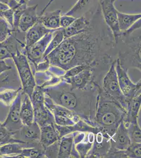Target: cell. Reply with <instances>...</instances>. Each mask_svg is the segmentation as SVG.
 <instances>
[{
  "label": "cell",
  "mask_w": 141,
  "mask_h": 158,
  "mask_svg": "<svg viewBox=\"0 0 141 158\" xmlns=\"http://www.w3.org/2000/svg\"><path fill=\"white\" fill-rule=\"evenodd\" d=\"M116 47L98 3L88 29L84 32L65 39L46 56L50 64L48 70L61 77L66 71L77 65L97 66L111 63L114 60L109 52Z\"/></svg>",
  "instance_id": "cell-1"
},
{
  "label": "cell",
  "mask_w": 141,
  "mask_h": 158,
  "mask_svg": "<svg viewBox=\"0 0 141 158\" xmlns=\"http://www.w3.org/2000/svg\"><path fill=\"white\" fill-rule=\"evenodd\" d=\"M0 2L7 4L10 8L14 10L19 5V1L17 0H0Z\"/></svg>",
  "instance_id": "cell-44"
},
{
  "label": "cell",
  "mask_w": 141,
  "mask_h": 158,
  "mask_svg": "<svg viewBox=\"0 0 141 158\" xmlns=\"http://www.w3.org/2000/svg\"><path fill=\"white\" fill-rule=\"evenodd\" d=\"M111 137L99 130L95 133V139L91 150L86 158H106L111 148Z\"/></svg>",
  "instance_id": "cell-14"
},
{
  "label": "cell",
  "mask_w": 141,
  "mask_h": 158,
  "mask_svg": "<svg viewBox=\"0 0 141 158\" xmlns=\"http://www.w3.org/2000/svg\"><path fill=\"white\" fill-rule=\"evenodd\" d=\"M115 69L120 89L128 101L141 93V79L138 82H133L129 77L127 71L122 67L118 58L116 59Z\"/></svg>",
  "instance_id": "cell-9"
},
{
  "label": "cell",
  "mask_w": 141,
  "mask_h": 158,
  "mask_svg": "<svg viewBox=\"0 0 141 158\" xmlns=\"http://www.w3.org/2000/svg\"><path fill=\"white\" fill-rule=\"evenodd\" d=\"M95 67H97V66H94L93 65L86 64L77 65H76L75 67H73L66 71L63 74V76L61 77V79H64L66 77H73L82 72L83 70H85L86 69Z\"/></svg>",
  "instance_id": "cell-37"
},
{
  "label": "cell",
  "mask_w": 141,
  "mask_h": 158,
  "mask_svg": "<svg viewBox=\"0 0 141 158\" xmlns=\"http://www.w3.org/2000/svg\"><path fill=\"white\" fill-rule=\"evenodd\" d=\"M23 94L24 98L21 102L20 117L22 124L29 126L34 122V109L30 97L26 94Z\"/></svg>",
  "instance_id": "cell-24"
},
{
  "label": "cell",
  "mask_w": 141,
  "mask_h": 158,
  "mask_svg": "<svg viewBox=\"0 0 141 158\" xmlns=\"http://www.w3.org/2000/svg\"><path fill=\"white\" fill-rule=\"evenodd\" d=\"M113 1H114L115 2V1H116V0H113Z\"/></svg>",
  "instance_id": "cell-49"
},
{
  "label": "cell",
  "mask_w": 141,
  "mask_h": 158,
  "mask_svg": "<svg viewBox=\"0 0 141 158\" xmlns=\"http://www.w3.org/2000/svg\"><path fill=\"white\" fill-rule=\"evenodd\" d=\"M8 80V76H6V77H3V75L1 74L0 75V85H6V84Z\"/></svg>",
  "instance_id": "cell-46"
},
{
  "label": "cell",
  "mask_w": 141,
  "mask_h": 158,
  "mask_svg": "<svg viewBox=\"0 0 141 158\" xmlns=\"http://www.w3.org/2000/svg\"><path fill=\"white\" fill-rule=\"evenodd\" d=\"M54 0H50V2H48V6H50V4H51L52 3V2H53Z\"/></svg>",
  "instance_id": "cell-47"
},
{
  "label": "cell",
  "mask_w": 141,
  "mask_h": 158,
  "mask_svg": "<svg viewBox=\"0 0 141 158\" xmlns=\"http://www.w3.org/2000/svg\"><path fill=\"white\" fill-rule=\"evenodd\" d=\"M127 158V156L125 154V150H120L111 147L105 158Z\"/></svg>",
  "instance_id": "cell-40"
},
{
  "label": "cell",
  "mask_w": 141,
  "mask_h": 158,
  "mask_svg": "<svg viewBox=\"0 0 141 158\" xmlns=\"http://www.w3.org/2000/svg\"><path fill=\"white\" fill-rule=\"evenodd\" d=\"M56 30H57L48 29L39 20L25 33L24 50H27L48 33L54 32Z\"/></svg>",
  "instance_id": "cell-18"
},
{
  "label": "cell",
  "mask_w": 141,
  "mask_h": 158,
  "mask_svg": "<svg viewBox=\"0 0 141 158\" xmlns=\"http://www.w3.org/2000/svg\"><path fill=\"white\" fill-rule=\"evenodd\" d=\"M110 141L111 147L120 150H125L130 145L131 141L123 121L120 123L111 137Z\"/></svg>",
  "instance_id": "cell-19"
},
{
  "label": "cell",
  "mask_w": 141,
  "mask_h": 158,
  "mask_svg": "<svg viewBox=\"0 0 141 158\" xmlns=\"http://www.w3.org/2000/svg\"><path fill=\"white\" fill-rule=\"evenodd\" d=\"M61 9H57L52 12L43 13L39 16V21L48 29L57 30L60 27Z\"/></svg>",
  "instance_id": "cell-25"
},
{
  "label": "cell",
  "mask_w": 141,
  "mask_h": 158,
  "mask_svg": "<svg viewBox=\"0 0 141 158\" xmlns=\"http://www.w3.org/2000/svg\"><path fill=\"white\" fill-rule=\"evenodd\" d=\"M10 9V7L7 4L0 2V18L3 19L4 16L6 14L7 10Z\"/></svg>",
  "instance_id": "cell-45"
},
{
  "label": "cell",
  "mask_w": 141,
  "mask_h": 158,
  "mask_svg": "<svg viewBox=\"0 0 141 158\" xmlns=\"http://www.w3.org/2000/svg\"><path fill=\"white\" fill-rule=\"evenodd\" d=\"M12 28L6 20L0 18V42L7 39L12 34Z\"/></svg>",
  "instance_id": "cell-36"
},
{
  "label": "cell",
  "mask_w": 141,
  "mask_h": 158,
  "mask_svg": "<svg viewBox=\"0 0 141 158\" xmlns=\"http://www.w3.org/2000/svg\"><path fill=\"white\" fill-rule=\"evenodd\" d=\"M38 5L25 6L22 10L18 21L17 30L25 33L39 21V16L37 14Z\"/></svg>",
  "instance_id": "cell-16"
},
{
  "label": "cell",
  "mask_w": 141,
  "mask_h": 158,
  "mask_svg": "<svg viewBox=\"0 0 141 158\" xmlns=\"http://www.w3.org/2000/svg\"><path fill=\"white\" fill-rule=\"evenodd\" d=\"M36 85L44 88L45 87L56 85L61 81V77H57L48 70L34 73Z\"/></svg>",
  "instance_id": "cell-26"
},
{
  "label": "cell",
  "mask_w": 141,
  "mask_h": 158,
  "mask_svg": "<svg viewBox=\"0 0 141 158\" xmlns=\"http://www.w3.org/2000/svg\"><path fill=\"white\" fill-rule=\"evenodd\" d=\"M125 48L123 52L119 51L118 58L122 67L128 72L129 69H136L141 72V35L121 36Z\"/></svg>",
  "instance_id": "cell-4"
},
{
  "label": "cell",
  "mask_w": 141,
  "mask_h": 158,
  "mask_svg": "<svg viewBox=\"0 0 141 158\" xmlns=\"http://www.w3.org/2000/svg\"><path fill=\"white\" fill-rule=\"evenodd\" d=\"M34 109V121L39 127L48 124H54L55 120L53 114L44 104Z\"/></svg>",
  "instance_id": "cell-23"
},
{
  "label": "cell",
  "mask_w": 141,
  "mask_h": 158,
  "mask_svg": "<svg viewBox=\"0 0 141 158\" xmlns=\"http://www.w3.org/2000/svg\"><path fill=\"white\" fill-rule=\"evenodd\" d=\"M2 123H1V122H0V127L2 126Z\"/></svg>",
  "instance_id": "cell-48"
},
{
  "label": "cell",
  "mask_w": 141,
  "mask_h": 158,
  "mask_svg": "<svg viewBox=\"0 0 141 158\" xmlns=\"http://www.w3.org/2000/svg\"><path fill=\"white\" fill-rule=\"evenodd\" d=\"M40 136V127L34 121L29 126L23 125L20 130L14 132V137L24 142L27 147L42 148L39 143Z\"/></svg>",
  "instance_id": "cell-10"
},
{
  "label": "cell",
  "mask_w": 141,
  "mask_h": 158,
  "mask_svg": "<svg viewBox=\"0 0 141 158\" xmlns=\"http://www.w3.org/2000/svg\"><path fill=\"white\" fill-rule=\"evenodd\" d=\"M116 59L113 62L102 79L101 88L106 94L115 99L126 111L129 101L122 92L115 69Z\"/></svg>",
  "instance_id": "cell-6"
},
{
  "label": "cell",
  "mask_w": 141,
  "mask_h": 158,
  "mask_svg": "<svg viewBox=\"0 0 141 158\" xmlns=\"http://www.w3.org/2000/svg\"><path fill=\"white\" fill-rule=\"evenodd\" d=\"M64 40V36L63 34L62 28L57 29V30H56L54 32L53 36L48 44L46 50L45 51L44 59L47 56H48L51 52H52L56 48H57Z\"/></svg>",
  "instance_id": "cell-31"
},
{
  "label": "cell",
  "mask_w": 141,
  "mask_h": 158,
  "mask_svg": "<svg viewBox=\"0 0 141 158\" xmlns=\"http://www.w3.org/2000/svg\"><path fill=\"white\" fill-rule=\"evenodd\" d=\"M75 19H76L75 17L71 16V15H62L60 18V27L62 29L68 27L73 22Z\"/></svg>",
  "instance_id": "cell-41"
},
{
  "label": "cell",
  "mask_w": 141,
  "mask_h": 158,
  "mask_svg": "<svg viewBox=\"0 0 141 158\" xmlns=\"http://www.w3.org/2000/svg\"><path fill=\"white\" fill-rule=\"evenodd\" d=\"M114 2L113 0H99L98 3L104 21L112 33L116 44L121 36V32L118 27V10L115 7Z\"/></svg>",
  "instance_id": "cell-8"
},
{
  "label": "cell",
  "mask_w": 141,
  "mask_h": 158,
  "mask_svg": "<svg viewBox=\"0 0 141 158\" xmlns=\"http://www.w3.org/2000/svg\"><path fill=\"white\" fill-rule=\"evenodd\" d=\"M141 19L136 22L135 23L133 24L129 29L124 31V32L122 33L121 36H126L130 35L131 34L134 32V31L137 30L138 29H141Z\"/></svg>",
  "instance_id": "cell-42"
},
{
  "label": "cell",
  "mask_w": 141,
  "mask_h": 158,
  "mask_svg": "<svg viewBox=\"0 0 141 158\" xmlns=\"http://www.w3.org/2000/svg\"><path fill=\"white\" fill-rule=\"evenodd\" d=\"M54 32L48 33L27 50H24L29 62L33 65V68H32V71L39 63L44 59L45 51L53 36Z\"/></svg>",
  "instance_id": "cell-11"
},
{
  "label": "cell",
  "mask_w": 141,
  "mask_h": 158,
  "mask_svg": "<svg viewBox=\"0 0 141 158\" xmlns=\"http://www.w3.org/2000/svg\"><path fill=\"white\" fill-rule=\"evenodd\" d=\"M118 24L120 31L122 33L129 29L136 22L141 19V13L139 14H127L117 11ZM121 38V37H120Z\"/></svg>",
  "instance_id": "cell-27"
},
{
  "label": "cell",
  "mask_w": 141,
  "mask_h": 158,
  "mask_svg": "<svg viewBox=\"0 0 141 158\" xmlns=\"http://www.w3.org/2000/svg\"><path fill=\"white\" fill-rule=\"evenodd\" d=\"M44 105L53 114L55 123L57 126H73L81 118L70 110L56 104L45 95Z\"/></svg>",
  "instance_id": "cell-7"
},
{
  "label": "cell",
  "mask_w": 141,
  "mask_h": 158,
  "mask_svg": "<svg viewBox=\"0 0 141 158\" xmlns=\"http://www.w3.org/2000/svg\"><path fill=\"white\" fill-rule=\"evenodd\" d=\"M59 149V140L45 148L44 150L45 156L46 158H57Z\"/></svg>",
  "instance_id": "cell-39"
},
{
  "label": "cell",
  "mask_w": 141,
  "mask_h": 158,
  "mask_svg": "<svg viewBox=\"0 0 141 158\" xmlns=\"http://www.w3.org/2000/svg\"><path fill=\"white\" fill-rule=\"evenodd\" d=\"M25 146L23 144L13 142L0 146V158H17Z\"/></svg>",
  "instance_id": "cell-28"
},
{
  "label": "cell",
  "mask_w": 141,
  "mask_h": 158,
  "mask_svg": "<svg viewBox=\"0 0 141 158\" xmlns=\"http://www.w3.org/2000/svg\"><path fill=\"white\" fill-rule=\"evenodd\" d=\"M41 136L39 143L43 149L59 140L60 135L54 124H46L40 127Z\"/></svg>",
  "instance_id": "cell-21"
},
{
  "label": "cell",
  "mask_w": 141,
  "mask_h": 158,
  "mask_svg": "<svg viewBox=\"0 0 141 158\" xmlns=\"http://www.w3.org/2000/svg\"><path fill=\"white\" fill-rule=\"evenodd\" d=\"M21 83L22 91L30 97L36 86L34 74L24 49H19L12 54Z\"/></svg>",
  "instance_id": "cell-5"
},
{
  "label": "cell",
  "mask_w": 141,
  "mask_h": 158,
  "mask_svg": "<svg viewBox=\"0 0 141 158\" xmlns=\"http://www.w3.org/2000/svg\"><path fill=\"white\" fill-rule=\"evenodd\" d=\"M59 158H80L74 147V133H70L59 139Z\"/></svg>",
  "instance_id": "cell-20"
},
{
  "label": "cell",
  "mask_w": 141,
  "mask_h": 158,
  "mask_svg": "<svg viewBox=\"0 0 141 158\" xmlns=\"http://www.w3.org/2000/svg\"><path fill=\"white\" fill-rule=\"evenodd\" d=\"M74 133V147L80 157L86 158L94 141L95 133L92 132L76 131Z\"/></svg>",
  "instance_id": "cell-13"
},
{
  "label": "cell",
  "mask_w": 141,
  "mask_h": 158,
  "mask_svg": "<svg viewBox=\"0 0 141 158\" xmlns=\"http://www.w3.org/2000/svg\"><path fill=\"white\" fill-rule=\"evenodd\" d=\"M141 143H131L128 148L125 150L127 158H141Z\"/></svg>",
  "instance_id": "cell-38"
},
{
  "label": "cell",
  "mask_w": 141,
  "mask_h": 158,
  "mask_svg": "<svg viewBox=\"0 0 141 158\" xmlns=\"http://www.w3.org/2000/svg\"><path fill=\"white\" fill-rule=\"evenodd\" d=\"M126 111L101 89L95 115V127L111 137L123 122Z\"/></svg>",
  "instance_id": "cell-3"
},
{
  "label": "cell",
  "mask_w": 141,
  "mask_h": 158,
  "mask_svg": "<svg viewBox=\"0 0 141 158\" xmlns=\"http://www.w3.org/2000/svg\"><path fill=\"white\" fill-rule=\"evenodd\" d=\"M18 158H44V150L42 148L24 147Z\"/></svg>",
  "instance_id": "cell-33"
},
{
  "label": "cell",
  "mask_w": 141,
  "mask_h": 158,
  "mask_svg": "<svg viewBox=\"0 0 141 158\" xmlns=\"http://www.w3.org/2000/svg\"><path fill=\"white\" fill-rule=\"evenodd\" d=\"M21 91V87L17 89H5L0 91V103L6 106H10Z\"/></svg>",
  "instance_id": "cell-29"
},
{
  "label": "cell",
  "mask_w": 141,
  "mask_h": 158,
  "mask_svg": "<svg viewBox=\"0 0 141 158\" xmlns=\"http://www.w3.org/2000/svg\"><path fill=\"white\" fill-rule=\"evenodd\" d=\"M94 0H77L74 6L69 11L66 12L65 15L74 16L77 18L78 15H81V13L84 12L86 9H89L90 4L92 3Z\"/></svg>",
  "instance_id": "cell-30"
},
{
  "label": "cell",
  "mask_w": 141,
  "mask_h": 158,
  "mask_svg": "<svg viewBox=\"0 0 141 158\" xmlns=\"http://www.w3.org/2000/svg\"><path fill=\"white\" fill-rule=\"evenodd\" d=\"M33 108L44 103L45 94L43 88L36 85L30 97Z\"/></svg>",
  "instance_id": "cell-35"
},
{
  "label": "cell",
  "mask_w": 141,
  "mask_h": 158,
  "mask_svg": "<svg viewBox=\"0 0 141 158\" xmlns=\"http://www.w3.org/2000/svg\"><path fill=\"white\" fill-rule=\"evenodd\" d=\"M101 86L89 90L72 88L63 79L56 85L43 88L45 95L56 104L78 115L90 126L96 127L95 115Z\"/></svg>",
  "instance_id": "cell-2"
},
{
  "label": "cell",
  "mask_w": 141,
  "mask_h": 158,
  "mask_svg": "<svg viewBox=\"0 0 141 158\" xmlns=\"http://www.w3.org/2000/svg\"><path fill=\"white\" fill-rule=\"evenodd\" d=\"M11 69L12 67L7 64L4 60H0V75Z\"/></svg>",
  "instance_id": "cell-43"
},
{
  "label": "cell",
  "mask_w": 141,
  "mask_h": 158,
  "mask_svg": "<svg viewBox=\"0 0 141 158\" xmlns=\"http://www.w3.org/2000/svg\"><path fill=\"white\" fill-rule=\"evenodd\" d=\"M141 93H139L129 101L126 114L123 120L124 124L138 123L139 113L141 109Z\"/></svg>",
  "instance_id": "cell-22"
},
{
  "label": "cell",
  "mask_w": 141,
  "mask_h": 158,
  "mask_svg": "<svg viewBox=\"0 0 141 158\" xmlns=\"http://www.w3.org/2000/svg\"><path fill=\"white\" fill-rule=\"evenodd\" d=\"M17 142L23 144L26 147L25 143L22 141L21 140L15 138L14 137V132L10 131L7 129L6 127L2 126L0 127V146L3 144Z\"/></svg>",
  "instance_id": "cell-32"
},
{
  "label": "cell",
  "mask_w": 141,
  "mask_h": 158,
  "mask_svg": "<svg viewBox=\"0 0 141 158\" xmlns=\"http://www.w3.org/2000/svg\"><path fill=\"white\" fill-rule=\"evenodd\" d=\"M124 125L127 130L131 143H141V130L138 122Z\"/></svg>",
  "instance_id": "cell-34"
},
{
  "label": "cell",
  "mask_w": 141,
  "mask_h": 158,
  "mask_svg": "<svg viewBox=\"0 0 141 158\" xmlns=\"http://www.w3.org/2000/svg\"><path fill=\"white\" fill-rule=\"evenodd\" d=\"M23 95V94L21 91L10 106V110L6 118L2 123V126L6 127L7 129L12 132L18 131L23 126L20 117V109Z\"/></svg>",
  "instance_id": "cell-12"
},
{
  "label": "cell",
  "mask_w": 141,
  "mask_h": 158,
  "mask_svg": "<svg viewBox=\"0 0 141 158\" xmlns=\"http://www.w3.org/2000/svg\"><path fill=\"white\" fill-rule=\"evenodd\" d=\"M25 42L17 37L16 31H13L7 39L0 42V60L12 59V54L19 49H24Z\"/></svg>",
  "instance_id": "cell-17"
},
{
  "label": "cell",
  "mask_w": 141,
  "mask_h": 158,
  "mask_svg": "<svg viewBox=\"0 0 141 158\" xmlns=\"http://www.w3.org/2000/svg\"><path fill=\"white\" fill-rule=\"evenodd\" d=\"M97 7L94 10L92 9L84 15L76 18L73 22L69 27L63 29L64 39L84 32L89 27L92 17Z\"/></svg>",
  "instance_id": "cell-15"
}]
</instances>
